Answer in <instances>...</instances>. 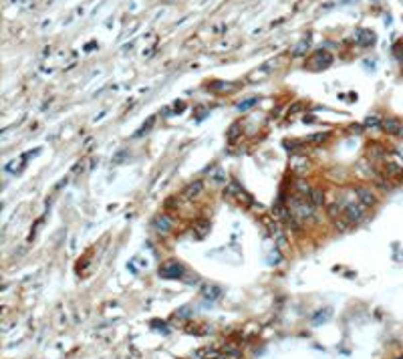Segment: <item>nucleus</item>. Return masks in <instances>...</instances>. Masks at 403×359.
<instances>
[{"label":"nucleus","instance_id":"nucleus-7","mask_svg":"<svg viewBox=\"0 0 403 359\" xmlns=\"http://www.w3.org/2000/svg\"><path fill=\"white\" fill-rule=\"evenodd\" d=\"M254 103H256V99H252V101H246V103H240L238 107H240V109H246V107H250V105H254Z\"/></svg>","mask_w":403,"mask_h":359},{"label":"nucleus","instance_id":"nucleus-4","mask_svg":"<svg viewBox=\"0 0 403 359\" xmlns=\"http://www.w3.org/2000/svg\"><path fill=\"white\" fill-rule=\"evenodd\" d=\"M202 190H204V184H202L200 180H196L194 184H190L186 190H183V196H186V198H198V196L202 194Z\"/></svg>","mask_w":403,"mask_h":359},{"label":"nucleus","instance_id":"nucleus-2","mask_svg":"<svg viewBox=\"0 0 403 359\" xmlns=\"http://www.w3.org/2000/svg\"><path fill=\"white\" fill-rule=\"evenodd\" d=\"M159 274L163 276V279H179V276L183 274V267L179 263H176V260H170V263H165L159 269Z\"/></svg>","mask_w":403,"mask_h":359},{"label":"nucleus","instance_id":"nucleus-1","mask_svg":"<svg viewBox=\"0 0 403 359\" xmlns=\"http://www.w3.org/2000/svg\"><path fill=\"white\" fill-rule=\"evenodd\" d=\"M196 359H230V355L220 347V349H216V347H202L198 351H194Z\"/></svg>","mask_w":403,"mask_h":359},{"label":"nucleus","instance_id":"nucleus-3","mask_svg":"<svg viewBox=\"0 0 403 359\" xmlns=\"http://www.w3.org/2000/svg\"><path fill=\"white\" fill-rule=\"evenodd\" d=\"M151 226L156 228V232H159V234H167L174 228V222H172V218L167 216V214H157L156 218H154V222H151Z\"/></svg>","mask_w":403,"mask_h":359},{"label":"nucleus","instance_id":"nucleus-6","mask_svg":"<svg viewBox=\"0 0 403 359\" xmlns=\"http://www.w3.org/2000/svg\"><path fill=\"white\" fill-rule=\"evenodd\" d=\"M327 135H329V134H316V135H311V137H307V139L302 141V143H305V145H316V143H323V141L327 139Z\"/></svg>","mask_w":403,"mask_h":359},{"label":"nucleus","instance_id":"nucleus-5","mask_svg":"<svg viewBox=\"0 0 403 359\" xmlns=\"http://www.w3.org/2000/svg\"><path fill=\"white\" fill-rule=\"evenodd\" d=\"M357 194H359V200H361L363 206H371V204L375 202L373 194H371V192H367V190H363V188H357Z\"/></svg>","mask_w":403,"mask_h":359}]
</instances>
